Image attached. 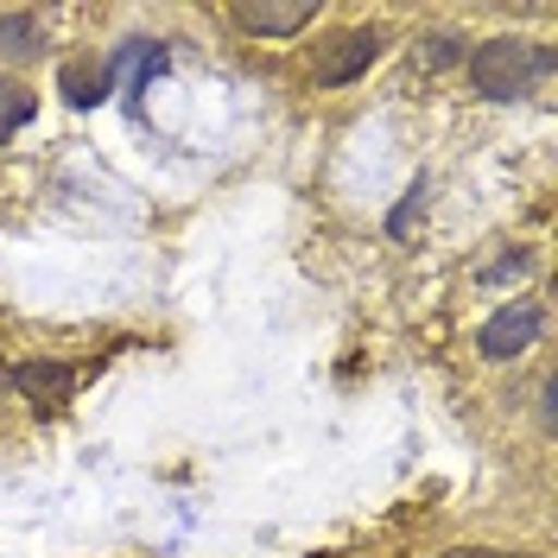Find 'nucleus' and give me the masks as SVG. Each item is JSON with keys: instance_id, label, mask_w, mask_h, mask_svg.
Returning a JSON list of instances; mask_svg holds the SVG:
<instances>
[{"instance_id": "obj_1", "label": "nucleus", "mask_w": 558, "mask_h": 558, "mask_svg": "<svg viewBox=\"0 0 558 558\" xmlns=\"http://www.w3.org/2000/svg\"><path fill=\"white\" fill-rule=\"evenodd\" d=\"M546 76H553V51L533 45V38H488V45H476V58H470V83H476V96H488V102L533 96Z\"/></svg>"}, {"instance_id": "obj_2", "label": "nucleus", "mask_w": 558, "mask_h": 558, "mask_svg": "<svg viewBox=\"0 0 558 558\" xmlns=\"http://www.w3.org/2000/svg\"><path fill=\"white\" fill-rule=\"evenodd\" d=\"M539 324H546L539 305H501V312L483 324V337H476V343H483L488 362H508V355H521V349L539 337Z\"/></svg>"}, {"instance_id": "obj_3", "label": "nucleus", "mask_w": 558, "mask_h": 558, "mask_svg": "<svg viewBox=\"0 0 558 558\" xmlns=\"http://www.w3.org/2000/svg\"><path fill=\"white\" fill-rule=\"evenodd\" d=\"M375 51H381V38L368 33H337L324 51H317V64H312V76L317 83H349V76H362V70L375 64Z\"/></svg>"}, {"instance_id": "obj_4", "label": "nucleus", "mask_w": 558, "mask_h": 558, "mask_svg": "<svg viewBox=\"0 0 558 558\" xmlns=\"http://www.w3.org/2000/svg\"><path fill=\"white\" fill-rule=\"evenodd\" d=\"M102 70H108V89H128V96H140V89L166 70V45H159V38H128L114 58H102Z\"/></svg>"}, {"instance_id": "obj_5", "label": "nucleus", "mask_w": 558, "mask_h": 558, "mask_svg": "<svg viewBox=\"0 0 558 558\" xmlns=\"http://www.w3.org/2000/svg\"><path fill=\"white\" fill-rule=\"evenodd\" d=\"M235 26H247V33H305L312 26V0H247V7H235Z\"/></svg>"}, {"instance_id": "obj_6", "label": "nucleus", "mask_w": 558, "mask_h": 558, "mask_svg": "<svg viewBox=\"0 0 558 558\" xmlns=\"http://www.w3.org/2000/svg\"><path fill=\"white\" fill-rule=\"evenodd\" d=\"M7 381L20 387L26 400H38V407H58V400H70V387H76V368H58V362H20V368H7Z\"/></svg>"}, {"instance_id": "obj_7", "label": "nucleus", "mask_w": 558, "mask_h": 558, "mask_svg": "<svg viewBox=\"0 0 558 558\" xmlns=\"http://www.w3.org/2000/svg\"><path fill=\"white\" fill-rule=\"evenodd\" d=\"M58 89H64L76 108H96L108 96V70H102V58H70L64 70H58Z\"/></svg>"}, {"instance_id": "obj_8", "label": "nucleus", "mask_w": 558, "mask_h": 558, "mask_svg": "<svg viewBox=\"0 0 558 558\" xmlns=\"http://www.w3.org/2000/svg\"><path fill=\"white\" fill-rule=\"evenodd\" d=\"M38 51H45V20H38V13H7V20H0V58L26 64Z\"/></svg>"}, {"instance_id": "obj_9", "label": "nucleus", "mask_w": 558, "mask_h": 558, "mask_svg": "<svg viewBox=\"0 0 558 558\" xmlns=\"http://www.w3.org/2000/svg\"><path fill=\"white\" fill-rule=\"evenodd\" d=\"M33 108H38V96L26 89V83H13V76H0V146L20 134L26 121H33Z\"/></svg>"}, {"instance_id": "obj_10", "label": "nucleus", "mask_w": 558, "mask_h": 558, "mask_svg": "<svg viewBox=\"0 0 558 558\" xmlns=\"http://www.w3.org/2000/svg\"><path fill=\"white\" fill-rule=\"evenodd\" d=\"M457 58H463V45H457L451 33H432V38H425V64H457Z\"/></svg>"}, {"instance_id": "obj_11", "label": "nucleus", "mask_w": 558, "mask_h": 558, "mask_svg": "<svg viewBox=\"0 0 558 558\" xmlns=\"http://www.w3.org/2000/svg\"><path fill=\"white\" fill-rule=\"evenodd\" d=\"M526 267H533V254H526V247H514V254H501V260H495L483 279L495 286V279H514V274H526Z\"/></svg>"}, {"instance_id": "obj_12", "label": "nucleus", "mask_w": 558, "mask_h": 558, "mask_svg": "<svg viewBox=\"0 0 558 558\" xmlns=\"http://www.w3.org/2000/svg\"><path fill=\"white\" fill-rule=\"evenodd\" d=\"M445 558H521V553H488V546H463V553H445Z\"/></svg>"}, {"instance_id": "obj_13", "label": "nucleus", "mask_w": 558, "mask_h": 558, "mask_svg": "<svg viewBox=\"0 0 558 558\" xmlns=\"http://www.w3.org/2000/svg\"><path fill=\"white\" fill-rule=\"evenodd\" d=\"M0 387H7V362H0Z\"/></svg>"}]
</instances>
